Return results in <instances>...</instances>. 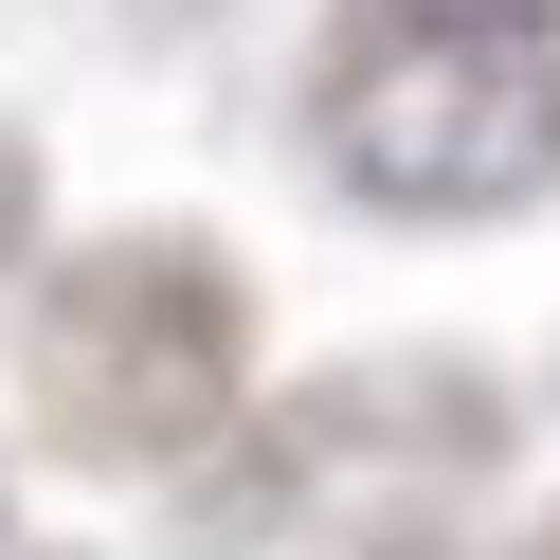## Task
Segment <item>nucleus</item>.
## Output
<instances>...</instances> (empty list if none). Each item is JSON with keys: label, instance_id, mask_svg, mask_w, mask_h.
<instances>
[{"label": "nucleus", "instance_id": "obj_1", "mask_svg": "<svg viewBox=\"0 0 560 560\" xmlns=\"http://www.w3.org/2000/svg\"><path fill=\"white\" fill-rule=\"evenodd\" d=\"M434 19H542V0H434Z\"/></svg>", "mask_w": 560, "mask_h": 560}]
</instances>
